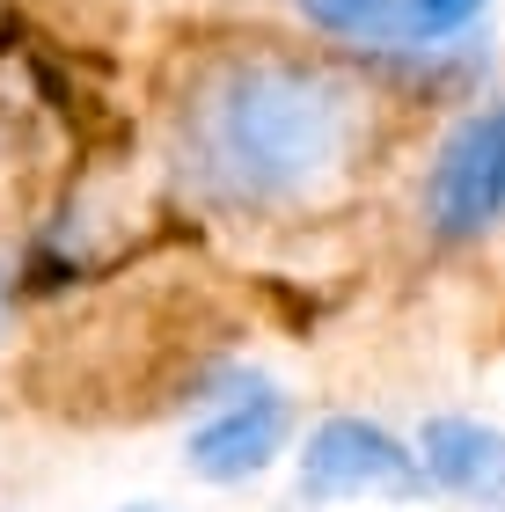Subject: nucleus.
Instances as JSON below:
<instances>
[{"instance_id": "1", "label": "nucleus", "mask_w": 505, "mask_h": 512, "mask_svg": "<svg viewBox=\"0 0 505 512\" xmlns=\"http://www.w3.org/2000/svg\"><path fill=\"white\" fill-rule=\"evenodd\" d=\"M366 147V96L330 66L249 52L191 74L169 110V161L191 205L220 220H279L323 205Z\"/></svg>"}, {"instance_id": "2", "label": "nucleus", "mask_w": 505, "mask_h": 512, "mask_svg": "<svg viewBox=\"0 0 505 512\" xmlns=\"http://www.w3.org/2000/svg\"><path fill=\"white\" fill-rule=\"evenodd\" d=\"M425 220L454 242L505 220V96L491 110H469L447 132V147L425 176Z\"/></svg>"}, {"instance_id": "3", "label": "nucleus", "mask_w": 505, "mask_h": 512, "mask_svg": "<svg viewBox=\"0 0 505 512\" xmlns=\"http://www.w3.org/2000/svg\"><path fill=\"white\" fill-rule=\"evenodd\" d=\"M425 469L396 432L366 417H323L301 447V498L337 505V498H418Z\"/></svg>"}, {"instance_id": "4", "label": "nucleus", "mask_w": 505, "mask_h": 512, "mask_svg": "<svg viewBox=\"0 0 505 512\" xmlns=\"http://www.w3.org/2000/svg\"><path fill=\"white\" fill-rule=\"evenodd\" d=\"M286 432H293L286 395L279 388H242L191 432L183 461H191V476H205V483H249L257 469H271V454L286 447Z\"/></svg>"}, {"instance_id": "5", "label": "nucleus", "mask_w": 505, "mask_h": 512, "mask_svg": "<svg viewBox=\"0 0 505 512\" xmlns=\"http://www.w3.org/2000/svg\"><path fill=\"white\" fill-rule=\"evenodd\" d=\"M418 469L469 505H498L505 498V432L484 425V417H425Z\"/></svg>"}, {"instance_id": "6", "label": "nucleus", "mask_w": 505, "mask_h": 512, "mask_svg": "<svg viewBox=\"0 0 505 512\" xmlns=\"http://www.w3.org/2000/svg\"><path fill=\"white\" fill-rule=\"evenodd\" d=\"M484 8L491 0H396V44H447Z\"/></svg>"}, {"instance_id": "7", "label": "nucleus", "mask_w": 505, "mask_h": 512, "mask_svg": "<svg viewBox=\"0 0 505 512\" xmlns=\"http://www.w3.org/2000/svg\"><path fill=\"white\" fill-rule=\"evenodd\" d=\"M301 15L359 44H396V0H301Z\"/></svg>"}]
</instances>
